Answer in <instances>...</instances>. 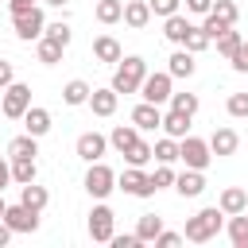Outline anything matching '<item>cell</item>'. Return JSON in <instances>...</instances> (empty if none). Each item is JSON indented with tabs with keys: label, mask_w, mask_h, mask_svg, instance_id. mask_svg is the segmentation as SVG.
<instances>
[{
	"label": "cell",
	"mask_w": 248,
	"mask_h": 248,
	"mask_svg": "<svg viewBox=\"0 0 248 248\" xmlns=\"http://www.w3.org/2000/svg\"><path fill=\"white\" fill-rule=\"evenodd\" d=\"M120 155H124L128 167H147V163H151V143H147V140H136V143H132L128 151H120Z\"/></svg>",
	"instance_id": "83f0119b"
},
{
	"label": "cell",
	"mask_w": 248,
	"mask_h": 248,
	"mask_svg": "<svg viewBox=\"0 0 248 248\" xmlns=\"http://www.w3.org/2000/svg\"><path fill=\"white\" fill-rule=\"evenodd\" d=\"M35 43H39V62H43V66H54V62H62V50H66V46L50 43L46 35H43V39H35Z\"/></svg>",
	"instance_id": "1f68e13d"
},
{
	"label": "cell",
	"mask_w": 248,
	"mask_h": 248,
	"mask_svg": "<svg viewBox=\"0 0 248 248\" xmlns=\"http://www.w3.org/2000/svg\"><path fill=\"white\" fill-rule=\"evenodd\" d=\"M35 155H39V140H35L31 132L8 140V159H35Z\"/></svg>",
	"instance_id": "ac0fdd59"
},
{
	"label": "cell",
	"mask_w": 248,
	"mask_h": 248,
	"mask_svg": "<svg viewBox=\"0 0 248 248\" xmlns=\"http://www.w3.org/2000/svg\"><path fill=\"white\" fill-rule=\"evenodd\" d=\"M213 8V0H186V12H194V16H205Z\"/></svg>",
	"instance_id": "7dc6e473"
},
{
	"label": "cell",
	"mask_w": 248,
	"mask_h": 248,
	"mask_svg": "<svg viewBox=\"0 0 248 248\" xmlns=\"http://www.w3.org/2000/svg\"><path fill=\"white\" fill-rule=\"evenodd\" d=\"M19 202L43 213V209H46V202H50V194H46L43 186H35V182H23V186H19Z\"/></svg>",
	"instance_id": "d4e9b609"
},
{
	"label": "cell",
	"mask_w": 248,
	"mask_h": 248,
	"mask_svg": "<svg viewBox=\"0 0 248 248\" xmlns=\"http://www.w3.org/2000/svg\"><path fill=\"white\" fill-rule=\"evenodd\" d=\"M190 27H194V23H190L186 16H178V12L163 19V35H167V39H170L174 46H182V39H186V31H190Z\"/></svg>",
	"instance_id": "44dd1931"
},
{
	"label": "cell",
	"mask_w": 248,
	"mask_h": 248,
	"mask_svg": "<svg viewBox=\"0 0 248 248\" xmlns=\"http://www.w3.org/2000/svg\"><path fill=\"white\" fill-rule=\"evenodd\" d=\"M178 4H182V0H147L151 16H163V19H167V16H174V12H178Z\"/></svg>",
	"instance_id": "ab89813d"
},
{
	"label": "cell",
	"mask_w": 248,
	"mask_h": 248,
	"mask_svg": "<svg viewBox=\"0 0 248 248\" xmlns=\"http://www.w3.org/2000/svg\"><path fill=\"white\" fill-rule=\"evenodd\" d=\"M108 244H112V248H140L143 240H140L136 232H128V236H116V232H112V240H108Z\"/></svg>",
	"instance_id": "f6af8a7d"
},
{
	"label": "cell",
	"mask_w": 248,
	"mask_h": 248,
	"mask_svg": "<svg viewBox=\"0 0 248 248\" xmlns=\"http://www.w3.org/2000/svg\"><path fill=\"white\" fill-rule=\"evenodd\" d=\"M116 101H120V93H116V89L108 85V89H93L85 105H89V108H93L97 116H112V112H116Z\"/></svg>",
	"instance_id": "2e32d148"
},
{
	"label": "cell",
	"mask_w": 248,
	"mask_h": 248,
	"mask_svg": "<svg viewBox=\"0 0 248 248\" xmlns=\"http://www.w3.org/2000/svg\"><path fill=\"white\" fill-rule=\"evenodd\" d=\"M132 124H136L140 132H155V128L163 124V112H159V105H151V101H140V105L132 108Z\"/></svg>",
	"instance_id": "7c38bea8"
},
{
	"label": "cell",
	"mask_w": 248,
	"mask_h": 248,
	"mask_svg": "<svg viewBox=\"0 0 248 248\" xmlns=\"http://www.w3.org/2000/svg\"><path fill=\"white\" fill-rule=\"evenodd\" d=\"M0 93H4V97H0V112H4L8 120H23V112L31 108V85L12 81V85H4Z\"/></svg>",
	"instance_id": "3957f363"
},
{
	"label": "cell",
	"mask_w": 248,
	"mask_h": 248,
	"mask_svg": "<svg viewBox=\"0 0 248 248\" xmlns=\"http://www.w3.org/2000/svg\"><path fill=\"white\" fill-rule=\"evenodd\" d=\"M143 78H147V62H143L140 54H128V58H120L116 70H112V89H116V93H140Z\"/></svg>",
	"instance_id": "7a4b0ae2"
},
{
	"label": "cell",
	"mask_w": 248,
	"mask_h": 248,
	"mask_svg": "<svg viewBox=\"0 0 248 248\" xmlns=\"http://www.w3.org/2000/svg\"><path fill=\"white\" fill-rule=\"evenodd\" d=\"M151 159H159V163H174V159H178V140H174V136L159 140V143L151 147Z\"/></svg>",
	"instance_id": "d6a6232c"
},
{
	"label": "cell",
	"mask_w": 248,
	"mask_h": 248,
	"mask_svg": "<svg viewBox=\"0 0 248 248\" xmlns=\"http://www.w3.org/2000/svg\"><path fill=\"white\" fill-rule=\"evenodd\" d=\"M229 240H232V248H248V209L229 213Z\"/></svg>",
	"instance_id": "7402d4cb"
},
{
	"label": "cell",
	"mask_w": 248,
	"mask_h": 248,
	"mask_svg": "<svg viewBox=\"0 0 248 248\" xmlns=\"http://www.w3.org/2000/svg\"><path fill=\"white\" fill-rule=\"evenodd\" d=\"M4 205H8V202H4V194H0V217H4Z\"/></svg>",
	"instance_id": "f5cc1de1"
},
{
	"label": "cell",
	"mask_w": 248,
	"mask_h": 248,
	"mask_svg": "<svg viewBox=\"0 0 248 248\" xmlns=\"http://www.w3.org/2000/svg\"><path fill=\"white\" fill-rule=\"evenodd\" d=\"M136 140H140V128H136V124H116V128L108 132V143H112L116 151H128Z\"/></svg>",
	"instance_id": "cb8c5ba5"
},
{
	"label": "cell",
	"mask_w": 248,
	"mask_h": 248,
	"mask_svg": "<svg viewBox=\"0 0 248 248\" xmlns=\"http://www.w3.org/2000/svg\"><path fill=\"white\" fill-rule=\"evenodd\" d=\"M12 81H16V66L0 58V89H4V85H12Z\"/></svg>",
	"instance_id": "bcb514c9"
},
{
	"label": "cell",
	"mask_w": 248,
	"mask_h": 248,
	"mask_svg": "<svg viewBox=\"0 0 248 248\" xmlns=\"http://www.w3.org/2000/svg\"><path fill=\"white\" fill-rule=\"evenodd\" d=\"M8 240H12V229H8V225H4V217H0V248H4Z\"/></svg>",
	"instance_id": "f907efd6"
},
{
	"label": "cell",
	"mask_w": 248,
	"mask_h": 248,
	"mask_svg": "<svg viewBox=\"0 0 248 248\" xmlns=\"http://www.w3.org/2000/svg\"><path fill=\"white\" fill-rule=\"evenodd\" d=\"M105 147H108V136H101V132H85V136H78V155H81L85 163H97V159L105 155Z\"/></svg>",
	"instance_id": "4fadbf2b"
},
{
	"label": "cell",
	"mask_w": 248,
	"mask_h": 248,
	"mask_svg": "<svg viewBox=\"0 0 248 248\" xmlns=\"http://www.w3.org/2000/svg\"><path fill=\"white\" fill-rule=\"evenodd\" d=\"M159 128H163L167 136L182 140V136H190V116H186V112H174V108H170V112L163 116V124H159Z\"/></svg>",
	"instance_id": "603a6c76"
},
{
	"label": "cell",
	"mask_w": 248,
	"mask_h": 248,
	"mask_svg": "<svg viewBox=\"0 0 248 248\" xmlns=\"http://www.w3.org/2000/svg\"><path fill=\"white\" fill-rule=\"evenodd\" d=\"M12 27H16V35H19L23 43H31V39H43L46 16H43V8L35 4V8H27V12H16V16H12Z\"/></svg>",
	"instance_id": "8992f818"
},
{
	"label": "cell",
	"mask_w": 248,
	"mask_h": 248,
	"mask_svg": "<svg viewBox=\"0 0 248 248\" xmlns=\"http://www.w3.org/2000/svg\"><path fill=\"white\" fill-rule=\"evenodd\" d=\"M4 225H8L12 232H35V229H39V209H31V205H23V202L4 205Z\"/></svg>",
	"instance_id": "ba28073f"
},
{
	"label": "cell",
	"mask_w": 248,
	"mask_h": 248,
	"mask_svg": "<svg viewBox=\"0 0 248 248\" xmlns=\"http://www.w3.org/2000/svg\"><path fill=\"white\" fill-rule=\"evenodd\" d=\"M23 128H27L35 140H39V136H46V132H50V112H46V108H39V105H31V108L23 112Z\"/></svg>",
	"instance_id": "d6986e66"
},
{
	"label": "cell",
	"mask_w": 248,
	"mask_h": 248,
	"mask_svg": "<svg viewBox=\"0 0 248 248\" xmlns=\"http://www.w3.org/2000/svg\"><path fill=\"white\" fill-rule=\"evenodd\" d=\"M93 54H97V62H120L124 58V50H120V43L112 35H97L93 39Z\"/></svg>",
	"instance_id": "ffe728a7"
},
{
	"label": "cell",
	"mask_w": 248,
	"mask_h": 248,
	"mask_svg": "<svg viewBox=\"0 0 248 248\" xmlns=\"http://www.w3.org/2000/svg\"><path fill=\"white\" fill-rule=\"evenodd\" d=\"M46 4H54V8H66V4H70V0H46Z\"/></svg>",
	"instance_id": "816d5d0a"
},
{
	"label": "cell",
	"mask_w": 248,
	"mask_h": 248,
	"mask_svg": "<svg viewBox=\"0 0 248 248\" xmlns=\"http://www.w3.org/2000/svg\"><path fill=\"white\" fill-rule=\"evenodd\" d=\"M205 143H209V151H213L217 159H225V155H236V147H240V136H236L232 128H213V136H209Z\"/></svg>",
	"instance_id": "8fae6325"
},
{
	"label": "cell",
	"mask_w": 248,
	"mask_h": 248,
	"mask_svg": "<svg viewBox=\"0 0 248 248\" xmlns=\"http://www.w3.org/2000/svg\"><path fill=\"white\" fill-rule=\"evenodd\" d=\"M120 19H124L128 27H136V31H143V27L151 23V8H147V0H128Z\"/></svg>",
	"instance_id": "e0dca14e"
},
{
	"label": "cell",
	"mask_w": 248,
	"mask_h": 248,
	"mask_svg": "<svg viewBox=\"0 0 248 248\" xmlns=\"http://www.w3.org/2000/svg\"><path fill=\"white\" fill-rule=\"evenodd\" d=\"M225 108H229V116H248V93H232Z\"/></svg>",
	"instance_id": "60d3db41"
},
{
	"label": "cell",
	"mask_w": 248,
	"mask_h": 248,
	"mask_svg": "<svg viewBox=\"0 0 248 248\" xmlns=\"http://www.w3.org/2000/svg\"><path fill=\"white\" fill-rule=\"evenodd\" d=\"M229 62H232V70H236V74H248V43H240V46L232 50V58H229Z\"/></svg>",
	"instance_id": "b9f144b4"
},
{
	"label": "cell",
	"mask_w": 248,
	"mask_h": 248,
	"mask_svg": "<svg viewBox=\"0 0 248 248\" xmlns=\"http://www.w3.org/2000/svg\"><path fill=\"white\" fill-rule=\"evenodd\" d=\"M8 182H12V163H4V159H0V194H4V186H8Z\"/></svg>",
	"instance_id": "681fc988"
},
{
	"label": "cell",
	"mask_w": 248,
	"mask_h": 248,
	"mask_svg": "<svg viewBox=\"0 0 248 248\" xmlns=\"http://www.w3.org/2000/svg\"><path fill=\"white\" fill-rule=\"evenodd\" d=\"M209 16H217L221 23H229V27H232L240 12H236V4H232V0H213V8H209Z\"/></svg>",
	"instance_id": "8d00e7d4"
},
{
	"label": "cell",
	"mask_w": 248,
	"mask_h": 248,
	"mask_svg": "<svg viewBox=\"0 0 248 248\" xmlns=\"http://www.w3.org/2000/svg\"><path fill=\"white\" fill-rule=\"evenodd\" d=\"M217 205H221L225 217H229V213H244V209H248V190H244V186H225L221 198H217Z\"/></svg>",
	"instance_id": "9a60e30c"
},
{
	"label": "cell",
	"mask_w": 248,
	"mask_h": 248,
	"mask_svg": "<svg viewBox=\"0 0 248 248\" xmlns=\"http://www.w3.org/2000/svg\"><path fill=\"white\" fill-rule=\"evenodd\" d=\"M202 31H205V35H209V39H217V35H221V31H229V23H221V19H217V16H209V12H205V23H202Z\"/></svg>",
	"instance_id": "7bdbcfd3"
},
{
	"label": "cell",
	"mask_w": 248,
	"mask_h": 248,
	"mask_svg": "<svg viewBox=\"0 0 248 248\" xmlns=\"http://www.w3.org/2000/svg\"><path fill=\"white\" fill-rule=\"evenodd\" d=\"M170 81H174L170 74H147V78H143V85H140V97H143V101H151V105H167V101H170V93H174V89H170Z\"/></svg>",
	"instance_id": "30bf717a"
},
{
	"label": "cell",
	"mask_w": 248,
	"mask_h": 248,
	"mask_svg": "<svg viewBox=\"0 0 248 248\" xmlns=\"http://www.w3.org/2000/svg\"><path fill=\"white\" fill-rule=\"evenodd\" d=\"M221 205H205V209H198L194 217H186V229H182V240H194V244H205V240H213L217 232H221Z\"/></svg>",
	"instance_id": "6da1fadb"
},
{
	"label": "cell",
	"mask_w": 248,
	"mask_h": 248,
	"mask_svg": "<svg viewBox=\"0 0 248 248\" xmlns=\"http://www.w3.org/2000/svg\"><path fill=\"white\" fill-rule=\"evenodd\" d=\"M170 108L194 116V112H198V93H170Z\"/></svg>",
	"instance_id": "74e56055"
},
{
	"label": "cell",
	"mask_w": 248,
	"mask_h": 248,
	"mask_svg": "<svg viewBox=\"0 0 248 248\" xmlns=\"http://www.w3.org/2000/svg\"><path fill=\"white\" fill-rule=\"evenodd\" d=\"M89 81H81V78H74V81H66V89H62V101L66 105H85L89 101Z\"/></svg>",
	"instance_id": "4316f807"
},
{
	"label": "cell",
	"mask_w": 248,
	"mask_h": 248,
	"mask_svg": "<svg viewBox=\"0 0 248 248\" xmlns=\"http://www.w3.org/2000/svg\"><path fill=\"white\" fill-rule=\"evenodd\" d=\"M155 244H159V248H178V244H182V232H167V229H163V232L155 236Z\"/></svg>",
	"instance_id": "ee69618b"
},
{
	"label": "cell",
	"mask_w": 248,
	"mask_h": 248,
	"mask_svg": "<svg viewBox=\"0 0 248 248\" xmlns=\"http://www.w3.org/2000/svg\"><path fill=\"white\" fill-rule=\"evenodd\" d=\"M39 0H8V12L16 16V12H27V8H35Z\"/></svg>",
	"instance_id": "c3c4849f"
},
{
	"label": "cell",
	"mask_w": 248,
	"mask_h": 248,
	"mask_svg": "<svg viewBox=\"0 0 248 248\" xmlns=\"http://www.w3.org/2000/svg\"><path fill=\"white\" fill-rule=\"evenodd\" d=\"M159 232H163V217L143 213V217H140V225H136V236H140V240H155Z\"/></svg>",
	"instance_id": "f546056e"
},
{
	"label": "cell",
	"mask_w": 248,
	"mask_h": 248,
	"mask_svg": "<svg viewBox=\"0 0 248 248\" xmlns=\"http://www.w3.org/2000/svg\"><path fill=\"white\" fill-rule=\"evenodd\" d=\"M209 43H213V39H209V35H205L202 27H190V31H186V39H182V46H186L190 54H202V50H205Z\"/></svg>",
	"instance_id": "e575fe53"
},
{
	"label": "cell",
	"mask_w": 248,
	"mask_h": 248,
	"mask_svg": "<svg viewBox=\"0 0 248 248\" xmlns=\"http://www.w3.org/2000/svg\"><path fill=\"white\" fill-rule=\"evenodd\" d=\"M43 35H46L50 43H58V46H70V39H74L70 23H62V19H58V23H46V27H43Z\"/></svg>",
	"instance_id": "836d02e7"
},
{
	"label": "cell",
	"mask_w": 248,
	"mask_h": 248,
	"mask_svg": "<svg viewBox=\"0 0 248 248\" xmlns=\"http://www.w3.org/2000/svg\"><path fill=\"white\" fill-rule=\"evenodd\" d=\"M174 190H178L182 198H198V194L205 190V174L194 170V167H186L182 174H174Z\"/></svg>",
	"instance_id": "5bb4252c"
},
{
	"label": "cell",
	"mask_w": 248,
	"mask_h": 248,
	"mask_svg": "<svg viewBox=\"0 0 248 248\" xmlns=\"http://www.w3.org/2000/svg\"><path fill=\"white\" fill-rule=\"evenodd\" d=\"M112 232H116V213H112L108 205H93V209H89V236H93L97 244H108Z\"/></svg>",
	"instance_id": "9c48e42d"
},
{
	"label": "cell",
	"mask_w": 248,
	"mask_h": 248,
	"mask_svg": "<svg viewBox=\"0 0 248 248\" xmlns=\"http://www.w3.org/2000/svg\"><path fill=\"white\" fill-rule=\"evenodd\" d=\"M116 186L132 198H151L155 186H151V174H143V167H124V174H116Z\"/></svg>",
	"instance_id": "52a82bcc"
},
{
	"label": "cell",
	"mask_w": 248,
	"mask_h": 248,
	"mask_svg": "<svg viewBox=\"0 0 248 248\" xmlns=\"http://www.w3.org/2000/svg\"><path fill=\"white\" fill-rule=\"evenodd\" d=\"M151 186H155V190H163V186H174V170H170V163H159V167H155V174H151Z\"/></svg>",
	"instance_id": "f35d334b"
},
{
	"label": "cell",
	"mask_w": 248,
	"mask_h": 248,
	"mask_svg": "<svg viewBox=\"0 0 248 248\" xmlns=\"http://www.w3.org/2000/svg\"><path fill=\"white\" fill-rule=\"evenodd\" d=\"M178 159H182L186 167H194V170H205V167L213 163V151H209L205 140H198V136H182V140H178Z\"/></svg>",
	"instance_id": "5b68a950"
},
{
	"label": "cell",
	"mask_w": 248,
	"mask_h": 248,
	"mask_svg": "<svg viewBox=\"0 0 248 248\" xmlns=\"http://www.w3.org/2000/svg\"><path fill=\"white\" fill-rule=\"evenodd\" d=\"M167 74H170V78H190V74H194V54H190L186 46H182V50H174V54H170Z\"/></svg>",
	"instance_id": "484cf974"
},
{
	"label": "cell",
	"mask_w": 248,
	"mask_h": 248,
	"mask_svg": "<svg viewBox=\"0 0 248 248\" xmlns=\"http://www.w3.org/2000/svg\"><path fill=\"white\" fill-rule=\"evenodd\" d=\"M35 174H39V167H35V159H12V182H35Z\"/></svg>",
	"instance_id": "f1b7e54d"
},
{
	"label": "cell",
	"mask_w": 248,
	"mask_h": 248,
	"mask_svg": "<svg viewBox=\"0 0 248 248\" xmlns=\"http://www.w3.org/2000/svg\"><path fill=\"white\" fill-rule=\"evenodd\" d=\"M213 43H217V54H225V58H232V50H236V46H240L244 39H240V31H232V27H229V31H221V35H217Z\"/></svg>",
	"instance_id": "d590c367"
},
{
	"label": "cell",
	"mask_w": 248,
	"mask_h": 248,
	"mask_svg": "<svg viewBox=\"0 0 248 248\" xmlns=\"http://www.w3.org/2000/svg\"><path fill=\"white\" fill-rule=\"evenodd\" d=\"M85 190H89V198L105 202V198L116 190V170H112V167H105L101 159H97V163H89V174H85Z\"/></svg>",
	"instance_id": "277c9868"
},
{
	"label": "cell",
	"mask_w": 248,
	"mask_h": 248,
	"mask_svg": "<svg viewBox=\"0 0 248 248\" xmlns=\"http://www.w3.org/2000/svg\"><path fill=\"white\" fill-rule=\"evenodd\" d=\"M93 16H97L101 23H116V19L124 16V4H120V0H97Z\"/></svg>",
	"instance_id": "4dcf8cb0"
}]
</instances>
